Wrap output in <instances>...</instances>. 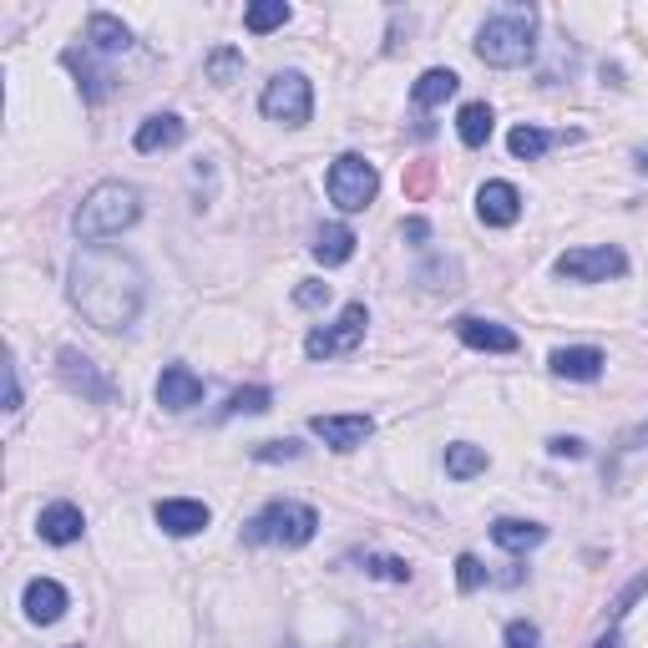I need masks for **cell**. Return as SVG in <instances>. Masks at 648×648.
<instances>
[{
	"label": "cell",
	"mask_w": 648,
	"mask_h": 648,
	"mask_svg": "<svg viewBox=\"0 0 648 648\" xmlns=\"http://www.w3.org/2000/svg\"><path fill=\"white\" fill-rule=\"evenodd\" d=\"M147 274L117 249H82L72 259V304L102 335H117L143 314Z\"/></svg>",
	"instance_id": "cell-1"
},
{
	"label": "cell",
	"mask_w": 648,
	"mask_h": 648,
	"mask_svg": "<svg viewBox=\"0 0 648 648\" xmlns=\"http://www.w3.org/2000/svg\"><path fill=\"white\" fill-rule=\"evenodd\" d=\"M137 218H143V192L133 182H96L82 198V208H76L72 229L82 243H96V239H112V233L133 229Z\"/></svg>",
	"instance_id": "cell-2"
},
{
	"label": "cell",
	"mask_w": 648,
	"mask_h": 648,
	"mask_svg": "<svg viewBox=\"0 0 648 648\" xmlns=\"http://www.w3.org/2000/svg\"><path fill=\"white\" fill-rule=\"evenodd\" d=\"M532 51H537V11L532 6H512V11L492 15V21L477 31V56L497 72H512V66H527Z\"/></svg>",
	"instance_id": "cell-3"
},
{
	"label": "cell",
	"mask_w": 648,
	"mask_h": 648,
	"mask_svg": "<svg viewBox=\"0 0 648 648\" xmlns=\"http://www.w3.org/2000/svg\"><path fill=\"white\" fill-rule=\"evenodd\" d=\"M314 532H320V512L304 502H269L259 516L243 522L249 547H304Z\"/></svg>",
	"instance_id": "cell-4"
},
{
	"label": "cell",
	"mask_w": 648,
	"mask_h": 648,
	"mask_svg": "<svg viewBox=\"0 0 648 648\" xmlns=\"http://www.w3.org/2000/svg\"><path fill=\"white\" fill-rule=\"evenodd\" d=\"M324 188H330V203H335L339 213H365V208L375 203V192H380V173H375V163H365L360 153H345L330 163Z\"/></svg>",
	"instance_id": "cell-5"
},
{
	"label": "cell",
	"mask_w": 648,
	"mask_h": 648,
	"mask_svg": "<svg viewBox=\"0 0 648 648\" xmlns=\"http://www.w3.org/2000/svg\"><path fill=\"white\" fill-rule=\"evenodd\" d=\"M259 107H264L269 122H284V127H304L314 112V86L304 72H279L274 82L264 86V96H259Z\"/></svg>",
	"instance_id": "cell-6"
},
{
	"label": "cell",
	"mask_w": 648,
	"mask_h": 648,
	"mask_svg": "<svg viewBox=\"0 0 648 648\" xmlns=\"http://www.w3.org/2000/svg\"><path fill=\"white\" fill-rule=\"evenodd\" d=\"M365 324H370V310H365V304H345V314H339L330 330H310L304 355H310V360H335V355H349V349L365 339Z\"/></svg>",
	"instance_id": "cell-7"
},
{
	"label": "cell",
	"mask_w": 648,
	"mask_h": 648,
	"mask_svg": "<svg viewBox=\"0 0 648 648\" xmlns=\"http://www.w3.org/2000/svg\"><path fill=\"white\" fill-rule=\"evenodd\" d=\"M553 269H557V279H573V284H603V279L624 274L628 259L613 243H593V249H567Z\"/></svg>",
	"instance_id": "cell-8"
},
{
	"label": "cell",
	"mask_w": 648,
	"mask_h": 648,
	"mask_svg": "<svg viewBox=\"0 0 648 648\" xmlns=\"http://www.w3.org/2000/svg\"><path fill=\"white\" fill-rule=\"evenodd\" d=\"M56 370H61V380L72 385L76 396H86V400H102V406H107V400H117V385L107 380V375H96V365L86 360L82 349H61L56 355Z\"/></svg>",
	"instance_id": "cell-9"
},
{
	"label": "cell",
	"mask_w": 648,
	"mask_h": 648,
	"mask_svg": "<svg viewBox=\"0 0 648 648\" xmlns=\"http://www.w3.org/2000/svg\"><path fill=\"white\" fill-rule=\"evenodd\" d=\"M310 431L320 436L324 446H335V451H360L370 441L375 420L370 416H310Z\"/></svg>",
	"instance_id": "cell-10"
},
{
	"label": "cell",
	"mask_w": 648,
	"mask_h": 648,
	"mask_svg": "<svg viewBox=\"0 0 648 648\" xmlns=\"http://www.w3.org/2000/svg\"><path fill=\"white\" fill-rule=\"evenodd\" d=\"M477 218L487 223V229H512L516 218H522V192H516L512 182H481Z\"/></svg>",
	"instance_id": "cell-11"
},
{
	"label": "cell",
	"mask_w": 648,
	"mask_h": 648,
	"mask_svg": "<svg viewBox=\"0 0 648 648\" xmlns=\"http://www.w3.org/2000/svg\"><path fill=\"white\" fill-rule=\"evenodd\" d=\"M457 335H461V345H471V349H487V355H512L522 339L506 330V324H497V320H477V314H461L457 320Z\"/></svg>",
	"instance_id": "cell-12"
},
{
	"label": "cell",
	"mask_w": 648,
	"mask_h": 648,
	"mask_svg": "<svg viewBox=\"0 0 648 648\" xmlns=\"http://www.w3.org/2000/svg\"><path fill=\"white\" fill-rule=\"evenodd\" d=\"M203 400V380L188 370V365H168L157 375V406L163 410H188Z\"/></svg>",
	"instance_id": "cell-13"
},
{
	"label": "cell",
	"mask_w": 648,
	"mask_h": 648,
	"mask_svg": "<svg viewBox=\"0 0 648 648\" xmlns=\"http://www.w3.org/2000/svg\"><path fill=\"white\" fill-rule=\"evenodd\" d=\"M157 527L168 537H192V532L208 527V506L192 502V497H168V502H157Z\"/></svg>",
	"instance_id": "cell-14"
},
{
	"label": "cell",
	"mask_w": 648,
	"mask_h": 648,
	"mask_svg": "<svg viewBox=\"0 0 648 648\" xmlns=\"http://www.w3.org/2000/svg\"><path fill=\"white\" fill-rule=\"evenodd\" d=\"M36 532L51 547H66V542H76L86 532V516H82V506H72V502H51L46 512L36 516Z\"/></svg>",
	"instance_id": "cell-15"
},
{
	"label": "cell",
	"mask_w": 648,
	"mask_h": 648,
	"mask_svg": "<svg viewBox=\"0 0 648 648\" xmlns=\"http://www.w3.org/2000/svg\"><path fill=\"white\" fill-rule=\"evenodd\" d=\"M21 603H25V618H31V624H56L61 613H66V588H61L56 577H31Z\"/></svg>",
	"instance_id": "cell-16"
},
{
	"label": "cell",
	"mask_w": 648,
	"mask_h": 648,
	"mask_svg": "<svg viewBox=\"0 0 648 648\" xmlns=\"http://www.w3.org/2000/svg\"><path fill=\"white\" fill-rule=\"evenodd\" d=\"M553 375H563V380H598L603 375V349H593V345H573V349H553Z\"/></svg>",
	"instance_id": "cell-17"
},
{
	"label": "cell",
	"mask_w": 648,
	"mask_h": 648,
	"mask_svg": "<svg viewBox=\"0 0 648 648\" xmlns=\"http://www.w3.org/2000/svg\"><path fill=\"white\" fill-rule=\"evenodd\" d=\"M492 542L506 547V553H532V547L547 542V527L542 522H522V516H502V522H492Z\"/></svg>",
	"instance_id": "cell-18"
},
{
	"label": "cell",
	"mask_w": 648,
	"mask_h": 648,
	"mask_svg": "<svg viewBox=\"0 0 648 648\" xmlns=\"http://www.w3.org/2000/svg\"><path fill=\"white\" fill-rule=\"evenodd\" d=\"M86 41H92V51H102V56H117V51L133 46V31H127L112 11H92V21H86Z\"/></svg>",
	"instance_id": "cell-19"
},
{
	"label": "cell",
	"mask_w": 648,
	"mask_h": 648,
	"mask_svg": "<svg viewBox=\"0 0 648 648\" xmlns=\"http://www.w3.org/2000/svg\"><path fill=\"white\" fill-rule=\"evenodd\" d=\"M182 117H173V112H163V117H147L143 127H137V137H133V147L137 153H163V147H178L182 143Z\"/></svg>",
	"instance_id": "cell-20"
},
{
	"label": "cell",
	"mask_w": 648,
	"mask_h": 648,
	"mask_svg": "<svg viewBox=\"0 0 648 648\" xmlns=\"http://www.w3.org/2000/svg\"><path fill=\"white\" fill-rule=\"evenodd\" d=\"M461 86V76L451 72V66H431V72H420V82L410 86V96H416V107H441V102H451Z\"/></svg>",
	"instance_id": "cell-21"
},
{
	"label": "cell",
	"mask_w": 648,
	"mask_h": 648,
	"mask_svg": "<svg viewBox=\"0 0 648 648\" xmlns=\"http://www.w3.org/2000/svg\"><path fill=\"white\" fill-rule=\"evenodd\" d=\"M355 229H345V223H330V229H320L314 233V259H320L324 269H335V264H345L349 253H355Z\"/></svg>",
	"instance_id": "cell-22"
},
{
	"label": "cell",
	"mask_w": 648,
	"mask_h": 648,
	"mask_svg": "<svg viewBox=\"0 0 648 648\" xmlns=\"http://www.w3.org/2000/svg\"><path fill=\"white\" fill-rule=\"evenodd\" d=\"M61 61H66V66L76 72V82H82V96H86V102H102V96L112 92V76L102 72V66H92V56H86V51L66 46V51H61Z\"/></svg>",
	"instance_id": "cell-23"
},
{
	"label": "cell",
	"mask_w": 648,
	"mask_h": 648,
	"mask_svg": "<svg viewBox=\"0 0 648 648\" xmlns=\"http://www.w3.org/2000/svg\"><path fill=\"white\" fill-rule=\"evenodd\" d=\"M492 127H497V117H492L487 102H467V107L457 112V133H461V143L467 147H481L487 137H492Z\"/></svg>",
	"instance_id": "cell-24"
},
{
	"label": "cell",
	"mask_w": 648,
	"mask_h": 648,
	"mask_svg": "<svg viewBox=\"0 0 648 648\" xmlns=\"http://www.w3.org/2000/svg\"><path fill=\"white\" fill-rule=\"evenodd\" d=\"M487 471V451L471 441H457V446H446V477H457V481H471Z\"/></svg>",
	"instance_id": "cell-25"
},
{
	"label": "cell",
	"mask_w": 648,
	"mask_h": 648,
	"mask_svg": "<svg viewBox=\"0 0 648 648\" xmlns=\"http://www.w3.org/2000/svg\"><path fill=\"white\" fill-rule=\"evenodd\" d=\"M557 137L542 133V127H532V122H522V127H512V137H506V147H512V157H522V163H537L547 147H553Z\"/></svg>",
	"instance_id": "cell-26"
},
{
	"label": "cell",
	"mask_w": 648,
	"mask_h": 648,
	"mask_svg": "<svg viewBox=\"0 0 648 648\" xmlns=\"http://www.w3.org/2000/svg\"><path fill=\"white\" fill-rule=\"evenodd\" d=\"M284 21H289V6H284V0H253L249 11H243V25H249L253 36H269V31H279Z\"/></svg>",
	"instance_id": "cell-27"
},
{
	"label": "cell",
	"mask_w": 648,
	"mask_h": 648,
	"mask_svg": "<svg viewBox=\"0 0 648 648\" xmlns=\"http://www.w3.org/2000/svg\"><path fill=\"white\" fill-rule=\"evenodd\" d=\"M269 406H274V390H269V385H243V390L229 396L223 416H264Z\"/></svg>",
	"instance_id": "cell-28"
},
{
	"label": "cell",
	"mask_w": 648,
	"mask_h": 648,
	"mask_svg": "<svg viewBox=\"0 0 648 648\" xmlns=\"http://www.w3.org/2000/svg\"><path fill=\"white\" fill-rule=\"evenodd\" d=\"M239 72H243V51H233V46H218L213 56H208V82H213V86H229V82H239Z\"/></svg>",
	"instance_id": "cell-29"
},
{
	"label": "cell",
	"mask_w": 648,
	"mask_h": 648,
	"mask_svg": "<svg viewBox=\"0 0 648 648\" xmlns=\"http://www.w3.org/2000/svg\"><path fill=\"white\" fill-rule=\"evenodd\" d=\"M457 583H461V593H477L481 583H487V567H481V557H471V553L457 557Z\"/></svg>",
	"instance_id": "cell-30"
},
{
	"label": "cell",
	"mask_w": 648,
	"mask_h": 648,
	"mask_svg": "<svg viewBox=\"0 0 648 648\" xmlns=\"http://www.w3.org/2000/svg\"><path fill=\"white\" fill-rule=\"evenodd\" d=\"M365 573L390 577V583H410V563H400V557H365Z\"/></svg>",
	"instance_id": "cell-31"
},
{
	"label": "cell",
	"mask_w": 648,
	"mask_h": 648,
	"mask_svg": "<svg viewBox=\"0 0 648 648\" xmlns=\"http://www.w3.org/2000/svg\"><path fill=\"white\" fill-rule=\"evenodd\" d=\"M506 648H542L537 624H527V618H516V624H506Z\"/></svg>",
	"instance_id": "cell-32"
},
{
	"label": "cell",
	"mask_w": 648,
	"mask_h": 648,
	"mask_svg": "<svg viewBox=\"0 0 648 648\" xmlns=\"http://www.w3.org/2000/svg\"><path fill=\"white\" fill-rule=\"evenodd\" d=\"M304 446L300 441H264V446H253V461H294Z\"/></svg>",
	"instance_id": "cell-33"
},
{
	"label": "cell",
	"mask_w": 648,
	"mask_h": 648,
	"mask_svg": "<svg viewBox=\"0 0 648 648\" xmlns=\"http://www.w3.org/2000/svg\"><path fill=\"white\" fill-rule=\"evenodd\" d=\"M294 304H304V310H320V304H330V284H320V279H304V284L294 289Z\"/></svg>",
	"instance_id": "cell-34"
},
{
	"label": "cell",
	"mask_w": 648,
	"mask_h": 648,
	"mask_svg": "<svg viewBox=\"0 0 648 648\" xmlns=\"http://www.w3.org/2000/svg\"><path fill=\"white\" fill-rule=\"evenodd\" d=\"M547 451H553V457H567V461L588 457V446L577 441V436H553V441H547Z\"/></svg>",
	"instance_id": "cell-35"
},
{
	"label": "cell",
	"mask_w": 648,
	"mask_h": 648,
	"mask_svg": "<svg viewBox=\"0 0 648 648\" xmlns=\"http://www.w3.org/2000/svg\"><path fill=\"white\" fill-rule=\"evenodd\" d=\"M644 593H648V573H638L634 583H628V588H624V598H618V608H613V618H624V613L634 608V603L644 598Z\"/></svg>",
	"instance_id": "cell-36"
},
{
	"label": "cell",
	"mask_w": 648,
	"mask_h": 648,
	"mask_svg": "<svg viewBox=\"0 0 648 648\" xmlns=\"http://www.w3.org/2000/svg\"><path fill=\"white\" fill-rule=\"evenodd\" d=\"M6 410H21V375H15V360L6 365Z\"/></svg>",
	"instance_id": "cell-37"
},
{
	"label": "cell",
	"mask_w": 648,
	"mask_h": 648,
	"mask_svg": "<svg viewBox=\"0 0 648 648\" xmlns=\"http://www.w3.org/2000/svg\"><path fill=\"white\" fill-rule=\"evenodd\" d=\"M400 239L426 243V239H431V223H426V218H406V223H400Z\"/></svg>",
	"instance_id": "cell-38"
},
{
	"label": "cell",
	"mask_w": 648,
	"mask_h": 648,
	"mask_svg": "<svg viewBox=\"0 0 648 648\" xmlns=\"http://www.w3.org/2000/svg\"><path fill=\"white\" fill-rule=\"evenodd\" d=\"M593 648H618V628H608V634H603V638H598V644H593Z\"/></svg>",
	"instance_id": "cell-39"
},
{
	"label": "cell",
	"mask_w": 648,
	"mask_h": 648,
	"mask_svg": "<svg viewBox=\"0 0 648 648\" xmlns=\"http://www.w3.org/2000/svg\"><path fill=\"white\" fill-rule=\"evenodd\" d=\"M638 168H644V173H648V153H638Z\"/></svg>",
	"instance_id": "cell-40"
}]
</instances>
